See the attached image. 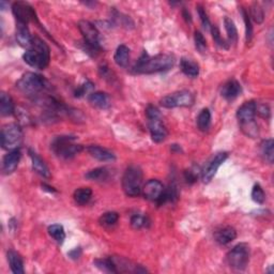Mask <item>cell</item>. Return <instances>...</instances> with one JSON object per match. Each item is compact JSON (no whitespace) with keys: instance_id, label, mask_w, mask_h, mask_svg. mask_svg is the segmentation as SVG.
Wrapping results in <instances>:
<instances>
[{"instance_id":"cell-10","label":"cell","mask_w":274,"mask_h":274,"mask_svg":"<svg viewBox=\"0 0 274 274\" xmlns=\"http://www.w3.org/2000/svg\"><path fill=\"white\" fill-rule=\"evenodd\" d=\"M79 29L84 37L85 45L95 51L100 50V33L96 26L88 20H81Z\"/></svg>"},{"instance_id":"cell-34","label":"cell","mask_w":274,"mask_h":274,"mask_svg":"<svg viewBox=\"0 0 274 274\" xmlns=\"http://www.w3.org/2000/svg\"><path fill=\"white\" fill-rule=\"evenodd\" d=\"M250 18L254 20L257 24H261L265 19V13L262 8L258 3H254L250 9Z\"/></svg>"},{"instance_id":"cell-29","label":"cell","mask_w":274,"mask_h":274,"mask_svg":"<svg viewBox=\"0 0 274 274\" xmlns=\"http://www.w3.org/2000/svg\"><path fill=\"white\" fill-rule=\"evenodd\" d=\"M110 177V172L108 169L105 167H99L96 169H92L90 172H88L86 174V178L92 180V181H99V182H102V181H105Z\"/></svg>"},{"instance_id":"cell-2","label":"cell","mask_w":274,"mask_h":274,"mask_svg":"<svg viewBox=\"0 0 274 274\" xmlns=\"http://www.w3.org/2000/svg\"><path fill=\"white\" fill-rule=\"evenodd\" d=\"M23 59L27 64L34 69L44 70L48 68L50 60V51L48 45L42 39L34 37L30 48L23 55Z\"/></svg>"},{"instance_id":"cell-35","label":"cell","mask_w":274,"mask_h":274,"mask_svg":"<svg viewBox=\"0 0 274 274\" xmlns=\"http://www.w3.org/2000/svg\"><path fill=\"white\" fill-rule=\"evenodd\" d=\"M210 32H211V33H212V37H213L214 43H216V45H218L219 48H223V49H228V48H229L228 42H226V41L221 37L220 30H219L218 27H216V26H211Z\"/></svg>"},{"instance_id":"cell-15","label":"cell","mask_w":274,"mask_h":274,"mask_svg":"<svg viewBox=\"0 0 274 274\" xmlns=\"http://www.w3.org/2000/svg\"><path fill=\"white\" fill-rule=\"evenodd\" d=\"M20 157H22V153H20L19 149H15V150H12V151H9L8 154H6L2 160L3 174L10 175V174L14 173L15 169H16L18 166Z\"/></svg>"},{"instance_id":"cell-40","label":"cell","mask_w":274,"mask_h":274,"mask_svg":"<svg viewBox=\"0 0 274 274\" xmlns=\"http://www.w3.org/2000/svg\"><path fill=\"white\" fill-rule=\"evenodd\" d=\"M196 9H197V13H198V15H199V18H200V20H201V24H203L205 29L210 30L212 25H211V23H210V19H209V17H208V15H207L204 7L201 6V4H198V6L196 7Z\"/></svg>"},{"instance_id":"cell-3","label":"cell","mask_w":274,"mask_h":274,"mask_svg":"<svg viewBox=\"0 0 274 274\" xmlns=\"http://www.w3.org/2000/svg\"><path fill=\"white\" fill-rule=\"evenodd\" d=\"M16 88L26 97L32 100H38L41 94L45 90L46 81L43 76L28 72L25 73L16 82Z\"/></svg>"},{"instance_id":"cell-42","label":"cell","mask_w":274,"mask_h":274,"mask_svg":"<svg viewBox=\"0 0 274 274\" xmlns=\"http://www.w3.org/2000/svg\"><path fill=\"white\" fill-rule=\"evenodd\" d=\"M184 178L187 180L188 183H194L196 180H197L198 176L196 173V169H189L184 173Z\"/></svg>"},{"instance_id":"cell-27","label":"cell","mask_w":274,"mask_h":274,"mask_svg":"<svg viewBox=\"0 0 274 274\" xmlns=\"http://www.w3.org/2000/svg\"><path fill=\"white\" fill-rule=\"evenodd\" d=\"M260 150H261V154H262L263 159H265L267 162L272 164L273 160H274V142H273V139L269 138V139H266V141H263L260 145Z\"/></svg>"},{"instance_id":"cell-1","label":"cell","mask_w":274,"mask_h":274,"mask_svg":"<svg viewBox=\"0 0 274 274\" xmlns=\"http://www.w3.org/2000/svg\"><path fill=\"white\" fill-rule=\"evenodd\" d=\"M175 57L169 54H160L150 57L146 51L133 66L134 74H153L170 70L175 64Z\"/></svg>"},{"instance_id":"cell-26","label":"cell","mask_w":274,"mask_h":274,"mask_svg":"<svg viewBox=\"0 0 274 274\" xmlns=\"http://www.w3.org/2000/svg\"><path fill=\"white\" fill-rule=\"evenodd\" d=\"M74 200L77 205L84 206L90 201L92 197V190L90 188H80L74 192Z\"/></svg>"},{"instance_id":"cell-33","label":"cell","mask_w":274,"mask_h":274,"mask_svg":"<svg viewBox=\"0 0 274 274\" xmlns=\"http://www.w3.org/2000/svg\"><path fill=\"white\" fill-rule=\"evenodd\" d=\"M95 266L100 269L101 271L104 272H110V273H117L116 272V268H115V263H113V259L110 258H103V259H97L95 260Z\"/></svg>"},{"instance_id":"cell-16","label":"cell","mask_w":274,"mask_h":274,"mask_svg":"<svg viewBox=\"0 0 274 274\" xmlns=\"http://www.w3.org/2000/svg\"><path fill=\"white\" fill-rule=\"evenodd\" d=\"M242 92V87L239 81L236 80H229L226 81L225 84L222 86L221 89V95L222 97L226 99L227 101L235 100L236 97H239Z\"/></svg>"},{"instance_id":"cell-11","label":"cell","mask_w":274,"mask_h":274,"mask_svg":"<svg viewBox=\"0 0 274 274\" xmlns=\"http://www.w3.org/2000/svg\"><path fill=\"white\" fill-rule=\"evenodd\" d=\"M12 12L15 19H16V23L28 25V23L37 20V15H35L33 8L27 2H14L12 6Z\"/></svg>"},{"instance_id":"cell-31","label":"cell","mask_w":274,"mask_h":274,"mask_svg":"<svg viewBox=\"0 0 274 274\" xmlns=\"http://www.w3.org/2000/svg\"><path fill=\"white\" fill-rule=\"evenodd\" d=\"M48 234L49 236L53 238V239L58 242V243H63L65 239V231L63 225H59V224H54V225H50L48 227Z\"/></svg>"},{"instance_id":"cell-41","label":"cell","mask_w":274,"mask_h":274,"mask_svg":"<svg viewBox=\"0 0 274 274\" xmlns=\"http://www.w3.org/2000/svg\"><path fill=\"white\" fill-rule=\"evenodd\" d=\"M94 89V84H92L91 81H87L85 84H82L81 86H80V88H77V90L75 91V97H84L88 92L91 91Z\"/></svg>"},{"instance_id":"cell-8","label":"cell","mask_w":274,"mask_h":274,"mask_svg":"<svg viewBox=\"0 0 274 274\" xmlns=\"http://www.w3.org/2000/svg\"><path fill=\"white\" fill-rule=\"evenodd\" d=\"M0 142L4 150L12 151L18 149L23 142V131L17 123H10L1 129Z\"/></svg>"},{"instance_id":"cell-20","label":"cell","mask_w":274,"mask_h":274,"mask_svg":"<svg viewBox=\"0 0 274 274\" xmlns=\"http://www.w3.org/2000/svg\"><path fill=\"white\" fill-rule=\"evenodd\" d=\"M16 41L20 46L25 48H29L32 43V37L30 34L27 25L16 23Z\"/></svg>"},{"instance_id":"cell-7","label":"cell","mask_w":274,"mask_h":274,"mask_svg":"<svg viewBox=\"0 0 274 274\" xmlns=\"http://www.w3.org/2000/svg\"><path fill=\"white\" fill-rule=\"evenodd\" d=\"M251 257L250 245L246 243H239L228 252L226 255V261L228 266L235 270H244L249 265Z\"/></svg>"},{"instance_id":"cell-5","label":"cell","mask_w":274,"mask_h":274,"mask_svg":"<svg viewBox=\"0 0 274 274\" xmlns=\"http://www.w3.org/2000/svg\"><path fill=\"white\" fill-rule=\"evenodd\" d=\"M75 141L73 136H58L51 143V150L60 159H73L82 150L81 145L76 144Z\"/></svg>"},{"instance_id":"cell-17","label":"cell","mask_w":274,"mask_h":274,"mask_svg":"<svg viewBox=\"0 0 274 274\" xmlns=\"http://www.w3.org/2000/svg\"><path fill=\"white\" fill-rule=\"evenodd\" d=\"M237 238V231L231 226H224L214 231V240L221 245H226Z\"/></svg>"},{"instance_id":"cell-25","label":"cell","mask_w":274,"mask_h":274,"mask_svg":"<svg viewBox=\"0 0 274 274\" xmlns=\"http://www.w3.org/2000/svg\"><path fill=\"white\" fill-rule=\"evenodd\" d=\"M180 69L189 77H197L199 75V65L195 61L182 58L180 61Z\"/></svg>"},{"instance_id":"cell-32","label":"cell","mask_w":274,"mask_h":274,"mask_svg":"<svg viewBox=\"0 0 274 274\" xmlns=\"http://www.w3.org/2000/svg\"><path fill=\"white\" fill-rule=\"evenodd\" d=\"M118 220H119V214L117 212L110 211V212H105V213H103L100 216L99 223L103 227H112L117 224Z\"/></svg>"},{"instance_id":"cell-19","label":"cell","mask_w":274,"mask_h":274,"mask_svg":"<svg viewBox=\"0 0 274 274\" xmlns=\"http://www.w3.org/2000/svg\"><path fill=\"white\" fill-rule=\"evenodd\" d=\"M29 157L32 159V169L38 175L42 176L44 178H49L50 177V172L48 167V165L41 159L37 153L32 151V149H29Z\"/></svg>"},{"instance_id":"cell-13","label":"cell","mask_w":274,"mask_h":274,"mask_svg":"<svg viewBox=\"0 0 274 274\" xmlns=\"http://www.w3.org/2000/svg\"><path fill=\"white\" fill-rule=\"evenodd\" d=\"M165 188L161 181L157 179H151L149 180L146 184L143 185L142 194L146 199L150 201H156L158 204L159 200L161 199L162 195L164 194Z\"/></svg>"},{"instance_id":"cell-38","label":"cell","mask_w":274,"mask_h":274,"mask_svg":"<svg viewBox=\"0 0 274 274\" xmlns=\"http://www.w3.org/2000/svg\"><path fill=\"white\" fill-rule=\"evenodd\" d=\"M241 12H242V15H243V19H244V23H245L246 42H250V41L252 40V37H253V27H252V24H251L250 15H249V12H247L245 9H241Z\"/></svg>"},{"instance_id":"cell-30","label":"cell","mask_w":274,"mask_h":274,"mask_svg":"<svg viewBox=\"0 0 274 274\" xmlns=\"http://www.w3.org/2000/svg\"><path fill=\"white\" fill-rule=\"evenodd\" d=\"M210 126H211V113L208 108H205V110L199 113V115L197 117V127L200 131L206 132L209 130Z\"/></svg>"},{"instance_id":"cell-4","label":"cell","mask_w":274,"mask_h":274,"mask_svg":"<svg viewBox=\"0 0 274 274\" xmlns=\"http://www.w3.org/2000/svg\"><path fill=\"white\" fill-rule=\"evenodd\" d=\"M122 189L127 196L136 197L142 194L143 172L136 165L128 167L122 177Z\"/></svg>"},{"instance_id":"cell-22","label":"cell","mask_w":274,"mask_h":274,"mask_svg":"<svg viewBox=\"0 0 274 274\" xmlns=\"http://www.w3.org/2000/svg\"><path fill=\"white\" fill-rule=\"evenodd\" d=\"M7 257H8L9 266L10 268H11V271L14 274H23L25 272L23 259L17 252L12 251V250L9 251Z\"/></svg>"},{"instance_id":"cell-39","label":"cell","mask_w":274,"mask_h":274,"mask_svg":"<svg viewBox=\"0 0 274 274\" xmlns=\"http://www.w3.org/2000/svg\"><path fill=\"white\" fill-rule=\"evenodd\" d=\"M194 40H195V46L200 54L206 53L207 50V42L206 39L200 32H195L194 33Z\"/></svg>"},{"instance_id":"cell-28","label":"cell","mask_w":274,"mask_h":274,"mask_svg":"<svg viewBox=\"0 0 274 274\" xmlns=\"http://www.w3.org/2000/svg\"><path fill=\"white\" fill-rule=\"evenodd\" d=\"M224 25L227 32V37H228V44L236 45L238 42V32L234 20L229 17H225Z\"/></svg>"},{"instance_id":"cell-12","label":"cell","mask_w":274,"mask_h":274,"mask_svg":"<svg viewBox=\"0 0 274 274\" xmlns=\"http://www.w3.org/2000/svg\"><path fill=\"white\" fill-rule=\"evenodd\" d=\"M227 158H228V153L227 152H219L210 160L205 168L201 170V179H203L205 183H208L213 179L218 169L226 161Z\"/></svg>"},{"instance_id":"cell-9","label":"cell","mask_w":274,"mask_h":274,"mask_svg":"<svg viewBox=\"0 0 274 274\" xmlns=\"http://www.w3.org/2000/svg\"><path fill=\"white\" fill-rule=\"evenodd\" d=\"M194 96L190 91H177L164 97L161 100V105L165 108L175 107H189L194 104Z\"/></svg>"},{"instance_id":"cell-18","label":"cell","mask_w":274,"mask_h":274,"mask_svg":"<svg viewBox=\"0 0 274 274\" xmlns=\"http://www.w3.org/2000/svg\"><path fill=\"white\" fill-rule=\"evenodd\" d=\"M88 152H89L92 158L97 159V161L101 162H112L116 159L115 154H113L111 150L106 148H103L100 146H96V145H91L87 148Z\"/></svg>"},{"instance_id":"cell-37","label":"cell","mask_w":274,"mask_h":274,"mask_svg":"<svg viewBox=\"0 0 274 274\" xmlns=\"http://www.w3.org/2000/svg\"><path fill=\"white\" fill-rule=\"evenodd\" d=\"M252 199L255 201L256 204H263L266 200V194L263 192V189L259 184L254 185V188L252 190Z\"/></svg>"},{"instance_id":"cell-36","label":"cell","mask_w":274,"mask_h":274,"mask_svg":"<svg viewBox=\"0 0 274 274\" xmlns=\"http://www.w3.org/2000/svg\"><path fill=\"white\" fill-rule=\"evenodd\" d=\"M149 224V220L147 216L142 215V214H134L131 218V225L133 228L135 229H141L143 227H146Z\"/></svg>"},{"instance_id":"cell-43","label":"cell","mask_w":274,"mask_h":274,"mask_svg":"<svg viewBox=\"0 0 274 274\" xmlns=\"http://www.w3.org/2000/svg\"><path fill=\"white\" fill-rule=\"evenodd\" d=\"M259 115L260 117H262L263 119H268L270 117V110L267 105H259L256 106V115Z\"/></svg>"},{"instance_id":"cell-44","label":"cell","mask_w":274,"mask_h":274,"mask_svg":"<svg viewBox=\"0 0 274 274\" xmlns=\"http://www.w3.org/2000/svg\"><path fill=\"white\" fill-rule=\"evenodd\" d=\"M182 15H183L184 19L187 20L188 23H191V22H192V18H191V14L187 11V10H183V11H182Z\"/></svg>"},{"instance_id":"cell-14","label":"cell","mask_w":274,"mask_h":274,"mask_svg":"<svg viewBox=\"0 0 274 274\" xmlns=\"http://www.w3.org/2000/svg\"><path fill=\"white\" fill-rule=\"evenodd\" d=\"M256 106L257 104L254 101H247L239 107V110L237 112V118L240 125H245V123L255 121Z\"/></svg>"},{"instance_id":"cell-21","label":"cell","mask_w":274,"mask_h":274,"mask_svg":"<svg viewBox=\"0 0 274 274\" xmlns=\"http://www.w3.org/2000/svg\"><path fill=\"white\" fill-rule=\"evenodd\" d=\"M88 100H89L91 105L101 108V110H107L111 106L110 96L105 92H92Z\"/></svg>"},{"instance_id":"cell-23","label":"cell","mask_w":274,"mask_h":274,"mask_svg":"<svg viewBox=\"0 0 274 274\" xmlns=\"http://www.w3.org/2000/svg\"><path fill=\"white\" fill-rule=\"evenodd\" d=\"M113 60L120 68H127L130 63V49L126 45H119L113 56Z\"/></svg>"},{"instance_id":"cell-24","label":"cell","mask_w":274,"mask_h":274,"mask_svg":"<svg viewBox=\"0 0 274 274\" xmlns=\"http://www.w3.org/2000/svg\"><path fill=\"white\" fill-rule=\"evenodd\" d=\"M15 112V106L12 97L6 92L0 95V113L2 116H11Z\"/></svg>"},{"instance_id":"cell-6","label":"cell","mask_w":274,"mask_h":274,"mask_svg":"<svg viewBox=\"0 0 274 274\" xmlns=\"http://www.w3.org/2000/svg\"><path fill=\"white\" fill-rule=\"evenodd\" d=\"M146 116L148 118V127L154 143H162L167 137V129L162 121L161 113L156 106L149 105L146 110Z\"/></svg>"}]
</instances>
